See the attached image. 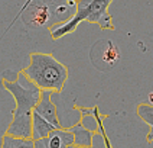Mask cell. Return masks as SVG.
I'll return each instance as SVG.
<instances>
[{
	"label": "cell",
	"instance_id": "obj_2",
	"mask_svg": "<svg viewBox=\"0 0 153 148\" xmlns=\"http://www.w3.org/2000/svg\"><path fill=\"white\" fill-rule=\"evenodd\" d=\"M1 86L13 96L16 103L12 115V121L4 134L19 138H32V113L41 99V89H38L32 83H29V86L25 87L17 77L13 80L1 78Z\"/></svg>",
	"mask_w": 153,
	"mask_h": 148
},
{
	"label": "cell",
	"instance_id": "obj_3",
	"mask_svg": "<svg viewBox=\"0 0 153 148\" xmlns=\"http://www.w3.org/2000/svg\"><path fill=\"white\" fill-rule=\"evenodd\" d=\"M20 76L38 89L49 90L53 93H62L68 81V68L51 54L32 52L29 55V64L19 71Z\"/></svg>",
	"mask_w": 153,
	"mask_h": 148
},
{
	"label": "cell",
	"instance_id": "obj_10",
	"mask_svg": "<svg viewBox=\"0 0 153 148\" xmlns=\"http://www.w3.org/2000/svg\"><path fill=\"white\" fill-rule=\"evenodd\" d=\"M136 115L145 122L146 125L150 126V131L146 137V141L152 144L153 141V106L149 102H142L136 106Z\"/></svg>",
	"mask_w": 153,
	"mask_h": 148
},
{
	"label": "cell",
	"instance_id": "obj_6",
	"mask_svg": "<svg viewBox=\"0 0 153 148\" xmlns=\"http://www.w3.org/2000/svg\"><path fill=\"white\" fill-rule=\"evenodd\" d=\"M74 145V134L69 128L53 129L43 139L35 141L36 148H68Z\"/></svg>",
	"mask_w": 153,
	"mask_h": 148
},
{
	"label": "cell",
	"instance_id": "obj_7",
	"mask_svg": "<svg viewBox=\"0 0 153 148\" xmlns=\"http://www.w3.org/2000/svg\"><path fill=\"white\" fill-rule=\"evenodd\" d=\"M52 95H53V92L42 90V92H41V99H39L38 104L35 106L33 110L36 113H39L42 118H45L46 121L51 122L55 128H65L59 121L56 104L52 102Z\"/></svg>",
	"mask_w": 153,
	"mask_h": 148
},
{
	"label": "cell",
	"instance_id": "obj_1",
	"mask_svg": "<svg viewBox=\"0 0 153 148\" xmlns=\"http://www.w3.org/2000/svg\"><path fill=\"white\" fill-rule=\"evenodd\" d=\"M76 12V0H32L26 8L22 6L12 23L6 28L3 36L12 29V26L16 23L20 17L23 25L30 29H42L51 28L53 25H59L69 20Z\"/></svg>",
	"mask_w": 153,
	"mask_h": 148
},
{
	"label": "cell",
	"instance_id": "obj_5",
	"mask_svg": "<svg viewBox=\"0 0 153 148\" xmlns=\"http://www.w3.org/2000/svg\"><path fill=\"white\" fill-rule=\"evenodd\" d=\"M91 62L94 67L101 71H108L111 70L120 60V51L117 45L110 41H97L91 48Z\"/></svg>",
	"mask_w": 153,
	"mask_h": 148
},
{
	"label": "cell",
	"instance_id": "obj_11",
	"mask_svg": "<svg viewBox=\"0 0 153 148\" xmlns=\"http://www.w3.org/2000/svg\"><path fill=\"white\" fill-rule=\"evenodd\" d=\"M0 148H36V147H35V141L32 138H19V137H12L9 134H4L1 137Z\"/></svg>",
	"mask_w": 153,
	"mask_h": 148
},
{
	"label": "cell",
	"instance_id": "obj_9",
	"mask_svg": "<svg viewBox=\"0 0 153 148\" xmlns=\"http://www.w3.org/2000/svg\"><path fill=\"white\" fill-rule=\"evenodd\" d=\"M53 129H59V128H55L51 122L46 121L45 118H42L39 113L33 110L32 113V139L33 141L46 138Z\"/></svg>",
	"mask_w": 153,
	"mask_h": 148
},
{
	"label": "cell",
	"instance_id": "obj_14",
	"mask_svg": "<svg viewBox=\"0 0 153 148\" xmlns=\"http://www.w3.org/2000/svg\"><path fill=\"white\" fill-rule=\"evenodd\" d=\"M76 2H78V0H76Z\"/></svg>",
	"mask_w": 153,
	"mask_h": 148
},
{
	"label": "cell",
	"instance_id": "obj_4",
	"mask_svg": "<svg viewBox=\"0 0 153 148\" xmlns=\"http://www.w3.org/2000/svg\"><path fill=\"white\" fill-rule=\"evenodd\" d=\"M113 0H78L76 2V12L69 20L53 25L49 28V35L53 41H58L62 36L75 32L81 22H90L98 25L102 31H114L113 16L108 13Z\"/></svg>",
	"mask_w": 153,
	"mask_h": 148
},
{
	"label": "cell",
	"instance_id": "obj_8",
	"mask_svg": "<svg viewBox=\"0 0 153 148\" xmlns=\"http://www.w3.org/2000/svg\"><path fill=\"white\" fill-rule=\"evenodd\" d=\"M69 129L74 134V145L82 148H93V139L98 134L97 131L88 129V128L82 126L79 122L69 126Z\"/></svg>",
	"mask_w": 153,
	"mask_h": 148
},
{
	"label": "cell",
	"instance_id": "obj_13",
	"mask_svg": "<svg viewBox=\"0 0 153 148\" xmlns=\"http://www.w3.org/2000/svg\"><path fill=\"white\" fill-rule=\"evenodd\" d=\"M68 148H82V147H76V145H71V147H68Z\"/></svg>",
	"mask_w": 153,
	"mask_h": 148
},
{
	"label": "cell",
	"instance_id": "obj_12",
	"mask_svg": "<svg viewBox=\"0 0 153 148\" xmlns=\"http://www.w3.org/2000/svg\"><path fill=\"white\" fill-rule=\"evenodd\" d=\"M147 102L153 106V92H150V93H149V96H147Z\"/></svg>",
	"mask_w": 153,
	"mask_h": 148
}]
</instances>
